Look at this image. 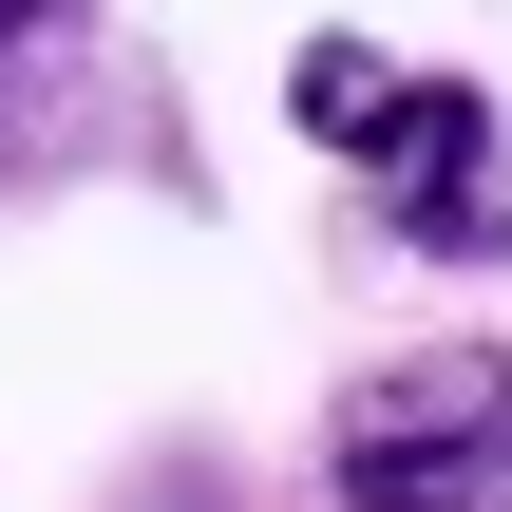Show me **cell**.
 <instances>
[{
  "label": "cell",
  "instance_id": "6da1fadb",
  "mask_svg": "<svg viewBox=\"0 0 512 512\" xmlns=\"http://www.w3.org/2000/svg\"><path fill=\"white\" fill-rule=\"evenodd\" d=\"M285 133L342 152L418 266H512V152H494V95L475 76H418L380 38H304L285 57Z\"/></svg>",
  "mask_w": 512,
  "mask_h": 512
},
{
  "label": "cell",
  "instance_id": "7a4b0ae2",
  "mask_svg": "<svg viewBox=\"0 0 512 512\" xmlns=\"http://www.w3.org/2000/svg\"><path fill=\"white\" fill-rule=\"evenodd\" d=\"M323 494H342V512H512V361L418 342V361L342 380V418H323Z\"/></svg>",
  "mask_w": 512,
  "mask_h": 512
},
{
  "label": "cell",
  "instance_id": "3957f363",
  "mask_svg": "<svg viewBox=\"0 0 512 512\" xmlns=\"http://www.w3.org/2000/svg\"><path fill=\"white\" fill-rule=\"evenodd\" d=\"M38 19H57V0H0V57H38Z\"/></svg>",
  "mask_w": 512,
  "mask_h": 512
}]
</instances>
